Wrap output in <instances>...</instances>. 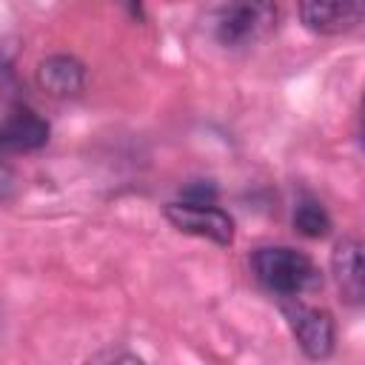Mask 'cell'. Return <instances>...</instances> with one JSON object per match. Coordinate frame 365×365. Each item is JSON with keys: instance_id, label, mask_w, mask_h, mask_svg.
<instances>
[{"instance_id": "obj_1", "label": "cell", "mask_w": 365, "mask_h": 365, "mask_svg": "<svg viewBox=\"0 0 365 365\" xmlns=\"http://www.w3.org/2000/svg\"><path fill=\"white\" fill-rule=\"evenodd\" d=\"M251 271L257 282L277 294L279 299L285 297H302L305 291H314L322 277L314 259L297 248L288 245H265L251 254Z\"/></svg>"}, {"instance_id": "obj_2", "label": "cell", "mask_w": 365, "mask_h": 365, "mask_svg": "<svg viewBox=\"0 0 365 365\" xmlns=\"http://www.w3.org/2000/svg\"><path fill=\"white\" fill-rule=\"evenodd\" d=\"M277 0H228L214 20V34L225 48L262 40L277 26Z\"/></svg>"}, {"instance_id": "obj_3", "label": "cell", "mask_w": 365, "mask_h": 365, "mask_svg": "<svg viewBox=\"0 0 365 365\" xmlns=\"http://www.w3.org/2000/svg\"><path fill=\"white\" fill-rule=\"evenodd\" d=\"M294 339L299 342V348L305 351V356L311 359H325L334 351V339H336V328H334V317L325 308H314L305 305L299 297H285L279 302Z\"/></svg>"}, {"instance_id": "obj_4", "label": "cell", "mask_w": 365, "mask_h": 365, "mask_svg": "<svg viewBox=\"0 0 365 365\" xmlns=\"http://www.w3.org/2000/svg\"><path fill=\"white\" fill-rule=\"evenodd\" d=\"M168 222L182 231V234H194V237H205L217 245H231L234 242V220L228 211L217 208L214 202H168L165 208Z\"/></svg>"}, {"instance_id": "obj_5", "label": "cell", "mask_w": 365, "mask_h": 365, "mask_svg": "<svg viewBox=\"0 0 365 365\" xmlns=\"http://www.w3.org/2000/svg\"><path fill=\"white\" fill-rule=\"evenodd\" d=\"M365 17V0H299V20L308 31L336 37L356 31Z\"/></svg>"}, {"instance_id": "obj_6", "label": "cell", "mask_w": 365, "mask_h": 365, "mask_svg": "<svg viewBox=\"0 0 365 365\" xmlns=\"http://www.w3.org/2000/svg\"><path fill=\"white\" fill-rule=\"evenodd\" d=\"M48 143V123L29 106H11L0 117V151H34Z\"/></svg>"}, {"instance_id": "obj_7", "label": "cell", "mask_w": 365, "mask_h": 365, "mask_svg": "<svg viewBox=\"0 0 365 365\" xmlns=\"http://www.w3.org/2000/svg\"><path fill=\"white\" fill-rule=\"evenodd\" d=\"M331 268L339 285V294L345 297V302L359 305L362 294H365V268H362V245L354 237H345L334 245L331 254Z\"/></svg>"}, {"instance_id": "obj_8", "label": "cell", "mask_w": 365, "mask_h": 365, "mask_svg": "<svg viewBox=\"0 0 365 365\" xmlns=\"http://www.w3.org/2000/svg\"><path fill=\"white\" fill-rule=\"evenodd\" d=\"M83 80H86L83 63L68 54L46 57L37 66V86L51 97H74L83 88Z\"/></svg>"}, {"instance_id": "obj_9", "label": "cell", "mask_w": 365, "mask_h": 365, "mask_svg": "<svg viewBox=\"0 0 365 365\" xmlns=\"http://www.w3.org/2000/svg\"><path fill=\"white\" fill-rule=\"evenodd\" d=\"M294 228L302 234V237H311V240H319V237H328L331 231V217L325 211V205L314 197H302L297 205H294Z\"/></svg>"}, {"instance_id": "obj_10", "label": "cell", "mask_w": 365, "mask_h": 365, "mask_svg": "<svg viewBox=\"0 0 365 365\" xmlns=\"http://www.w3.org/2000/svg\"><path fill=\"white\" fill-rule=\"evenodd\" d=\"M182 200H188V202H214L217 200V188L211 185V182H194V185H188L185 191H182Z\"/></svg>"}, {"instance_id": "obj_11", "label": "cell", "mask_w": 365, "mask_h": 365, "mask_svg": "<svg viewBox=\"0 0 365 365\" xmlns=\"http://www.w3.org/2000/svg\"><path fill=\"white\" fill-rule=\"evenodd\" d=\"M14 188H17V174H14V168L0 160V202L9 200V197L14 194Z\"/></svg>"}, {"instance_id": "obj_12", "label": "cell", "mask_w": 365, "mask_h": 365, "mask_svg": "<svg viewBox=\"0 0 365 365\" xmlns=\"http://www.w3.org/2000/svg\"><path fill=\"white\" fill-rule=\"evenodd\" d=\"M123 6H128L131 11H140V0H120Z\"/></svg>"}]
</instances>
